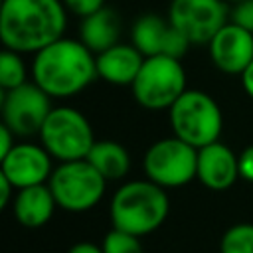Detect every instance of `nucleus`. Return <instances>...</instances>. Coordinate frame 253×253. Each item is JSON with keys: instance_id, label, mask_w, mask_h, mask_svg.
Segmentation results:
<instances>
[{"instance_id": "nucleus-1", "label": "nucleus", "mask_w": 253, "mask_h": 253, "mask_svg": "<svg viewBox=\"0 0 253 253\" xmlns=\"http://www.w3.org/2000/svg\"><path fill=\"white\" fill-rule=\"evenodd\" d=\"M67 8L63 0H2V45L20 53H36L63 38Z\"/></svg>"}, {"instance_id": "nucleus-2", "label": "nucleus", "mask_w": 253, "mask_h": 253, "mask_svg": "<svg viewBox=\"0 0 253 253\" xmlns=\"http://www.w3.org/2000/svg\"><path fill=\"white\" fill-rule=\"evenodd\" d=\"M97 77V57L81 40L63 36L34 53L32 81L51 99H69Z\"/></svg>"}, {"instance_id": "nucleus-3", "label": "nucleus", "mask_w": 253, "mask_h": 253, "mask_svg": "<svg viewBox=\"0 0 253 253\" xmlns=\"http://www.w3.org/2000/svg\"><path fill=\"white\" fill-rule=\"evenodd\" d=\"M168 211L170 200L166 188L148 178L130 180L119 186L109 206L113 227L138 237L156 231L168 217Z\"/></svg>"}, {"instance_id": "nucleus-4", "label": "nucleus", "mask_w": 253, "mask_h": 253, "mask_svg": "<svg viewBox=\"0 0 253 253\" xmlns=\"http://www.w3.org/2000/svg\"><path fill=\"white\" fill-rule=\"evenodd\" d=\"M168 121L172 134L196 148L219 140L223 130V113L217 101L200 89H186L168 109Z\"/></svg>"}, {"instance_id": "nucleus-5", "label": "nucleus", "mask_w": 253, "mask_h": 253, "mask_svg": "<svg viewBox=\"0 0 253 253\" xmlns=\"http://www.w3.org/2000/svg\"><path fill=\"white\" fill-rule=\"evenodd\" d=\"M186 89L188 87L184 65L180 57L172 55L144 57L130 85L134 101L148 111H168Z\"/></svg>"}, {"instance_id": "nucleus-6", "label": "nucleus", "mask_w": 253, "mask_h": 253, "mask_svg": "<svg viewBox=\"0 0 253 253\" xmlns=\"http://www.w3.org/2000/svg\"><path fill=\"white\" fill-rule=\"evenodd\" d=\"M47 186L53 192L57 208L71 213L89 211L95 208L107 188V178L87 160H67L53 168Z\"/></svg>"}, {"instance_id": "nucleus-7", "label": "nucleus", "mask_w": 253, "mask_h": 253, "mask_svg": "<svg viewBox=\"0 0 253 253\" xmlns=\"http://www.w3.org/2000/svg\"><path fill=\"white\" fill-rule=\"evenodd\" d=\"M38 136L53 160L59 162L87 158L91 146L95 144V134L87 117L67 105L53 107L49 111Z\"/></svg>"}, {"instance_id": "nucleus-8", "label": "nucleus", "mask_w": 253, "mask_h": 253, "mask_svg": "<svg viewBox=\"0 0 253 253\" xmlns=\"http://www.w3.org/2000/svg\"><path fill=\"white\" fill-rule=\"evenodd\" d=\"M148 180L162 188H180L196 178L198 148L178 136H166L148 146L142 158Z\"/></svg>"}, {"instance_id": "nucleus-9", "label": "nucleus", "mask_w": 253, "mask_h": 253, "mask_svg": "<svg viewBox=\"0 0 253 253\" xmlns=\"http://www.w3.org/2000/svg\"><path fill=\"white\" fill-rule=\"evenodd\" d=\"M2 123L16 136H34L40 132L51 107V97L36 83L26 81L14 89L2 91Z\"/></svg>"}, {"instance_id": "nucleus-10", "label": "nucleus", "mask_w": 253, "mask_h": 253, "mask_svg": "<svg viewBox=\"0 0 253 253\" xmlns=\"http://www.w3.org/2000/svg\"><path fill=\"white\" fill-rule=\"evenodd\" d=\"M168 20L190 45H208L213 34L229 22V10L223 0H172Z\"/></svg>"}, {"instance_id": "nucleus-11", "label": "nucleus", "mask_w": 253, "mask_h": 253, "mask_svg": "<svg viewBox=\"0 0 253 253\" xmlns=\"http://www.w3.org/2000/svg\"><path fill=\"white\" fill-rule=\"evenodd\" d=\"M53 156L43 148V144L16 142L14 148L0 158V174L6 176L16 190L36 184H47L53 164Z\"/></svg>"}, {"instance_id": "nucleus-12", "label": "nucleus", "mask_w": 253, "mask_h": 253, "mask_svg": "<svg viewBox=\"0 0 253 253\" xmlns=\"http://www.w3.org/2000/svg\"><path fill=\"white\" fill-rule=\"evenodd\" d=\"M130 42L140 49L144 57L148 55H172L180 57L188 51L190 42L172 26V22L156 14H144L134 20L130 28Z\"/></svg>"}, {"instance_id": "nucleus-13", "label": "nucleus", "mask_w": 253, "mask_h": 253, "mask_svg": "<svg viewBox=\"0 0 253 253\" xmlns=\"http://www.w3.org/2000/svg\"><path fill=\"white\" fill-rule=\"evenodd\" d=\"M208 51L221 73L241 75L253 61V32L229 20L208 42Z\"/></svg>"}, {"instance_id": "nucleus-14", "label": "nucleus", "mask_w": 253, "mask_h": 253, "mask_svg": "<svg viewBox=\"0 0 253 253\" xmlns=\"http://www.w3.org/2000/svg\"><path fill=\"white\" fill-rule=\"evenodd\" d=\"M196 178L208 190L223 192L239 178V156L219 140L206 144L198 148Z\"/></svg>"}, {"instance_id": "nucleus-15", "label": "nucleus", "mask_w": 253, "mask_h": 253, "mask_svg": "<svg viewBox=\"0 0 253 253\" xmlns=\"http://www.w3.org/2000/svg\"><path fill=\"white\" fill-rule=\"evenodd\" d=\"M97 57V73L99 79L111 83V85H132L144 55L140 49L130 42V43H121L117 42L115 45L95 53Z\"/></svg>"}, {"instance_id": "nucleus-16", "label": "nucleus", "mask_w": 253, "mask_h": 253, "mask_svg": "<svg viewBox=\"0 0 253 253\" xmlns=\"http://www.w3.org/2000/svg\"><path fill=\"white\" fill-rule=\"evenodd\" d=\"M55 208H57V202L47 184L20 188L16 190V196L12 200V213L16 221L30 229L45 225L51 219Z\"/></svg>"}, {"instance_id": "nucleus-17", "label": "nucleus", "mask_w": 253, "mask_h": 253, "mask_svg": "<svg viewBox=\"0 0 253 253\" xmlns=\"http://www.w3.org/2000/svg\"><path fill=\"white\" fill-rule=\"evenodd\" d=\"M121 38V20L115 10L109 6L99 8L97 12L83 16L79 26V40L93 51L99 53L115 45Z\"/></svg>"}, {"instance_id": "nucleus-18", "label": "nucleus", "mask_w": 253, "mask_h": 253, "mask_svg": "<svg viewBox=\"0 0 253 253\" xmlns=\"http://www.w3.org/2000/svg\"><path fill=\"white\" fill-rule=\"evenodd\" d=\"M87 160L107 178V182L121 180L130 170V154L117 140H95Z\"/></svg>"}, {"instance_id": "nucleus-19", "label": "nucleus", "mask_w": 253, "mask_h": 253, "mask_svg": "<svg viewBox=\"0 0 253 253\" xmlns=\"http://www.w3.org/2000/svg\"><path fill=\"white\" fill-rule=\"evenodd\" d=\"M24 53L4 47L0 53V91L14 89L28 81L26 63L22 59Z\"/></svg>"}, {"instance_id": "nucleus-20", "label": "nucleus", "mask_w": 253, "mask_h": 253, "mask_svg": "<svg viewBox=\"0 0 253 253\" xmlns=\"http://www.w3.org/2000/svg\"><path fill=\"white\" fill-rule=\"evenodd\" d=\"M219 253H253V223L231 225L221 235Z\"/></svg>"}, {"instance_id": "nucleus-21", "label": "nucleus", "mask_w": 253, "mask_h": 253, "mask_svg": "<svg viewBox=\"0 0 253 253\" xmlns=\"http://www.w3.org/2000/svg\"><path fill=\"white\" fill-rule=\"evenodd\" d=\"M101 247L105 253H144L138 235H132V233L117 229V227L107 231Z\"/></svg>"}, {"instance_id": "nucleus-22", "label": "nucleus", "mask_w": 253, "mask_h": 253, "mask_svg": "<svg viewBox=\"0 0 253 253\" xmlns=\"http://www.w3.org/2000/svg\"><path fill=\"white\" fill-rule=\"evenodd\" d=\"M229 20L235 22L237 26L253 32V0H241L231 6L229 10Z\"/></svg>"}, {"instance_id": "nucleus-23", "label": "nucleus", "mask_w": 253, "mask_h": 253, "mask_svg": "<svg viewBox=\"0 0 253 253\" xmlns=\"http://www.w3.org/2000/svg\"><path fill=\"white\" fill-rule=\"evenodd\" d=\"M67 12L83 18V16H89L93 12H97L99 8L105 6V0H63Z\"/></svg>"}, {"instance_id": "nucleus-24", "label": "nucleus", "mask_w": 253, "mask_h": 253, "mask_svg": "<svg viewBox=\"0 0 253 253\" xmlns=\"http://www.w3.org/2000/svg\"><path fill=\"white\" fill-rule=\"evenodd\" d=\"M239 178L253 184V146L243 148L239 154Z\"/></svg>"}, {"instance_id": "nucleus-25", "label": "nucleus", "mask_w": 253, "mask_h": 253, "mask_svg": "<svg viewBox=\"0 0 253 253\" xmlns=\"http://www.w3.org/2000/svg\"><path fill=\"white\" fill-rule=\"evenodd\" d=\"M14 144H16V134L2 123L0 125V158L6 156L14 148Z\"/></svg>"}, {"instance_id": "nucleus-26", "label": "nucleus", "mask_w": 253, "mask_h": 253, "mask_svg": "<svg viewBox=\"0 0 253 253\" xmlns=\"http://www.w3.org/2000/svg\"><path fill=\"white\" fill-rule=\"evenodd\" d=\"M14 196H16V186L6 176L0 174V208H8Z\"/></svg>"}, {"instance_id": "nucleus-27", "label": "nucleus", "mask_w": 253, "mask_h": 253, "mask_svg": "<svg viewBox=\"0 0 253 253\" xmlns=\"http://www.w3.org/2000/svg\"><path fill=\"white\" fill-rule=\"evenodd\" d=\"M67 253H105V251H103V247L97 245V243H91V241H79V243L71 245Z\"/></svg>"}, {"instance_id": "nucleus-28", "label": "nucleus", "mask_w": 253, "mask_h": 253, "mask_svg": "<svg viewBox=\"0 0 253 253\" xmlns=\"http://www.w3.org/2000/svg\"><path fill=\"white\" fill-rule=\"evenodd\" d=\"M241 77V85H243V91L247 93V97L253 101V61L247 65V69L239 75Z\"/></svg>"}, {"instance_id": "nucleus-29", "label": "nucleus", "mask_w": 253, "mask_h": 253, "mask_svg": "<svg viewBox=\"0 0 253 253\" xmlns=\"http://www.w3.org/2000/svg\"><path fill=\"white\" fill-rule=\"evenodd\" d=\"M223 2H225V4H231V6H233V4H237V2H241V0H223Z\"/></svg>"}]
</instances>
